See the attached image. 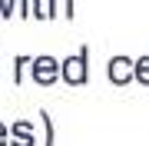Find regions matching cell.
<instances>
[{
    "mask_svg": "<svg viewBox=\"0 0 149 146\" xmlns=\"http://www.w3.org/2000/svg\"><path fill=\"white\" fill-rule=\"evenodd\" d=\"M83 57H86V50H83V53H80V57H76L73 63L63 70V73H66V80H73V83H80V80H83Z\"/></svg>",
    "mask_w": 149,
    "mask_h": 146,
    "instance_id": "obj_1",
    "label": "cell"
},
{
    "mask_svg": "<svg viewBox=\"0 0 149 146\" xmlns=\"http://www.w3.org/2000/svg\"><path fill=\"white\" fill-rule=\"evenodd\" d=\"M0 143H3V130H0Z\"/></svg>",
    "mask_w": 149,
    "mask_h": 146,
    "instance_id": "obj_3",
    "label": "cell"
},
{
    "mask_svg": "<svg viewBox=\"0 0 149 146\" xmlns=\"http://www.w3.org/2000/svg\"><path fill=\"white\" fill-rule=\"evenodd\" d=\"M56 73V66H53V60L50 57H40V66H37V76L40 80H50V76Z\"/></svg>",
    "mask_w": 149,
    "mask_h": 146,
    "instance_id": "obj_2",
    "label": "cell"
}]
</instances>
